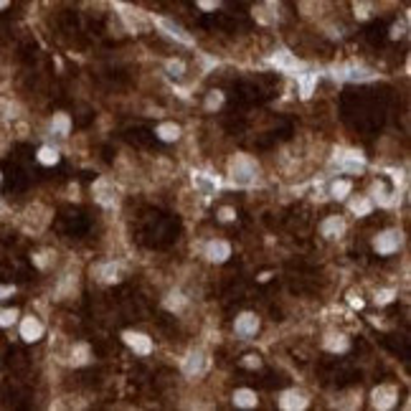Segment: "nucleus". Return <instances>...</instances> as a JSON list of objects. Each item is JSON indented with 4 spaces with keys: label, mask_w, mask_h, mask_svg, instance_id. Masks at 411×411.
<instances>
[{
    "label": "nucleus",
    "mask_w": 411,
    "mask_h": 411,
    "mask_svg": "<svg viewBox=\"0 0 411 411\" xmlns=\"http://www.w3.org/2000/svg\"><path fill=\"white\" fill-rule=\"evenodd\" d=\"M229 175L234 180V185H252L257 180V165H254V160L252 157H246V155H236L231 160V165H229Z\"/></svg>",
    "instance_id": "1"
},
{
    "label": "nucleus",
    "mask_w": 411,
    "mask_h": 411,
    "mask_svg": "<svg viewBox=\"0 0 411 411\" xmlns=\"http://www.w3.org/2000/svg\"><path fill=\"white\" fill-rule=\"evenodd\" d=\"M401 246V231H383L381 236H376L373 241V249L378 254H393Z\"/></svg>",
    "instance_id": "2"
},
{
    "label": "nucleus",
    "mask_w": 411,
    "mask_h": 411,
    "mask_svg": "<svg viewBox=\"0 0 411 411\" xmlns=\"http://www.w3.org/2000/svg\"><path fill=\"white\" fill-rule=\"evenodd\" d=\"M94 198L102 203V206H117V200H119V195H117V188L109 183V180H97L94 183Z\"/></svg>",
    "instance_id": "3"
},
{
    "label": "nucleus",
    "mask_w": 411,
    "mask_h": 411,
    "mask_svg": "<svg viewBox=\"0 0 411 411\" xmlns=\"http://www.w3.org/2000/svg\"><path fill=\"white\" fill-rule=\"evenodd\" d=\"M206 365H209V358H206L200 350H190L185 355V363H183V371L185 376H200L206 371Z\"/></svg>",
    "instance_id": "4"
},
{
    "label": "nucleus",
    "mask_w": 411,
    "mask_h": 411,
    "mask_svg": "<svg viewBox=\"0 0 411 411\" xmlns=\"http://www.w3.org/2000/svg\"><path fill=\"white\" fill-rule=\"evenodd\" d=\"M236 333L239 335H244V338H249V335H254L257 330H259V317L254 315V312H244V315H239L236 317Z\"/></svg>",
    "instance_id": "5"
},
{
    "label": "nucleus",
    "mask_w": 411,
    "mask_h": 411,
    "mask_svg": "<svg viewBox=\"0 0 411 411\" xmlns=\"http://www.w3.org/2000/svg\"><path fill=\"white\" fill-rule=\"evenodd\" d=\"M122 338H125V343H127L135 353H140V355H147V353L152 350V340H150L147 335H142V333H132V330H127Z\"/></svg>",
    "instance_id": "6"
},
{
    "label": "nucleus",
    "mask_w": 411,
    "mask_h": 411,
    "mask_svg": "<svg viewBox=\"0 0 411 411\" xmlns=\"http://www.w3.org/2000/svg\"><path fill=\"white\" fill-rule=\"evenodd\" d=\"M279 406L287 408V411H297V408H305V406H307V398H305V393H300L297 388H290V391L282 393Z\"/></svg>",
    "instance_id": "7"
},
{
    "label": "nucleus",
    "mask_w": 411,
    "mask_h": 411,
    "mask_svg": "<svg viewBox=\"0 0 411 411\" xmlns=\"http://www.w3.org/2000/svg\"><path fill=\"white\" fill-rule=\"evenodd\" d=\"M338 165H340L345 173H360V170L365 168V160H363L360 152H343V155L338 157Z\"/></svg>",
    "instance_id": "8"
},
{
    "label": "nucleus",
    "mask_w": 411,
    "mask_h": 411,
    "mask_svg": "<svg viewBox=\"0 0 411 411\" xmlns=\"http://www.w3.org/2000/svg\"><path fill=\"white\" fill-rule=\"evenodd\" d=\"M206 257H209V262L221 264V262H226L231 257V246L226 241H211L209 246H206Z\"/></svg>",
    "instance_id": "9"
},
{
    "label": "nucleus",
    "mask_w": 411,
    "mask_h": 411,
    "mask_svg": "<svg viewBox=\"0 0 411 411\" xmlns=\"http://www.w3.org/2000/svg\"><path fill=\"white\" fill-rule=\"evenodd\" d=\"M21 335H23V340L36 343L41 335H44V325H41L36 317H23V322H21Z\"/></svg>",
    "instance_id": "10"
},
{
    "label": "nucleus",
    "mask_w": 411,
    "mask_h": 411,
    "mask_svg": "<svg viewBox=\"0 0 411 411\" xmlns=\"http://www.w3.org/2000/svg\"><path fill=\"white\" fill-rule=\"evenodd\" d=\"M396 403V388L393 386H378L373 391V406L376 408H391Z\"/></svg>",
    "instance_id": "11"
},
{
    "label": "nucleus",
    "mask_w": 411,
    "mask_h": 411,
    "mask_svg": "<svg viewBox=\"0 0 411 411\" xmlns=\"http://www.w3.org/2000/svg\"><path fill=\"white\" fill-rule=\"evenodd\" d=\"M320 231H322L325 239H338V236L345 231V221H343L340 216H330V219H325V221H322Z\"/></svg>",
    "instance_id": "12"
},
{
    "label": "nucleus",
    "mask_w": 411,
    "mask_h": 411,
    "mask_svg": "<svg viewBox=\"0 0 411 411\" xmlns=\"http://www.w3.org/2000/svg\"><path fill=\"white\" fill-rule=\"evenodd\" d=\"M272 64L279 66V69H284V71H300V69H302V64H300L292 54H287V51H277L274 59H272Z\"/></svg>",
    "instance_id": "13"
},
{
    "label": "nucleus",
    "mask_w": 411,
    "mask_h": 411,
    "mask_svg": "<svg viewBox=\"0 0 411 411\" xmlns=\"http://www.w3.org/2000/svg\"><path fill=\"white\" fill-rule=\"evenodd\" d=\"M122 18H125L127 28H130V31H135V33H140V31H145V28H147V21H145V18H142V13H137V11L122 8Z\"/></svg>",
    "instance_id": "14"
},
{
    "label": "nucleus",
    "mask_w": 411,
    "mask_h": 411,
    "mask_svg": "<svg viewBox=\"0 0 411 411\" xmlns=\"http://www.w3.org/2000/svg\"><path fill=\"white\" fill-rule=\"evenodd\" d=\"M193 185L203 193V195H211V193H216V188H219V180H214V178H209L206 173H193Z\"/></svg>",
    "instance_id": "15"
},
{
    "label": "nucleus",
    "mask_w": 411,
    "mask_h": 411,
    "mask_svg": "<svg viewBox=\"0 0 411 411\" xmlns=\"http://www.w3.org/2000/svg\"><path fill=\"white\" fill-rule=\"evenodd\" d=\"M234 403L241 408H252V406H257V393L252 388H239L234 393Z\"/></svg>",
    "instance_id": "16"
},
{
    "label": "nucleus",
    "mask_w": 411,
    "mask_h": 411,
    "mask_svg": "<svg viewBox=\"0 0 411 411\" xmlns=\"http://www.w3.org/2000/svg\"><path fill=\"white\" fill-rule=\"evenodd\" d=\"M157 137L165 140V142H175L180 137V127L173 125V122H162V125L157 127Z\"/></svg>",
    "instance_id": "17"
},
{
    "label": "nucleus",
    "mask_w": 411,
    "mask_h": 411,
    "mask_svg": "<svg viewBox=\"0 0 411 411\" xmlns=\"http://www.w3.org/2000/svg\"><path fill=\"white\" fill-rule=\"evenodd\" d=\"M325 348L330 350V353H345V350H348V338H345V335L330 333V335L325 338Z\"/></svg>",
    "instance_id": "18"
},
{
    "label": "nucleus",
    "mask_w": 411,
    "mask_h": 411,
    "mask_svg": "<svg viewBox=\"0 0 411 411\" xmlns=\"http://www.w3.org/2000/svg\"><path fill=\"white\" fill-rule=\"evenodd\" d=\"M157 23H160V28H165V31H168L173 38H178L180 44H190V36H188V33H185L180 26H175V23H170V21H165V18H162V21H157Z\"/></svg>",
    "instance_id": "19"
},
{
    "label": "nucleus",
    "mask_w": 411,
    "mask_h": 411,
    "mask_svg": "<svg viewBox=\"0 0 411 411\" xmlns=\"http://www.w3.org/2000/svg\"><path fill=\"white\" fill-rule=\"evenodd\" d=\"M99 279H102V282H107V284L117 282V279H119V267H117L114 262L102 264V269H99Z\"/></svg>",
    "instance_id": "20"
},
{
    "label": "nucleus",
    "mask_w": 411,
    "mask_h": 411,
    "mask_svg": "<svg viewBox=\"0 0 411 411\" xmlns=\"http://www.w3.org/2000/svg\"><path fill=\"white\" fill-rule=\"evenodd\" d=\"M89 360V345H76L74 350H71V365H84Z\"/></svg>",
    "instance_id": "21"
},
{
    "label": "nucleus",
    "mask_w": 411,
    "mask_h": 411,
    "mask_svg": "<svg viewBox=\"0 0 411 411\" xmlns=\"http://www.w3.org/2000/svg\"><path fill=\"white\" fill-rule=\"evenodd\" d=\"M69 127H71V122H69V117L66 114H56L54 117V122H51V130L56 132V135H69Z\"/></svg>",
    "instance_id": "22"
},
{
    "label": "nucleus",
    "mask_w": 411,
    "mask_h": 411,
    "mask_svg": "<svg viewBox=\"0 0 411 411\" xmlns=\"http://www.w3.org/2000/svg\"><path fill=\"white\" fill-rule=\"evenodd\" d=\"M315 84H317V74H307V76L300 79V94H302V99H307L312 94Z\"/></svg>",
    "instance_id": "23"
},
{
    "label": "nucleus",
    "mask_w": 411,
    "mask_h": 411,
    "mask_svg": "<svg viewBox=\"0 0 411 411\" xmlns=\"http://www.w3.org/2000/svg\"><path fill=\"white\" fill-rule=\"evenodd\" d=\"M165 307H168L170 312H180V310L185 307V297H183L180 292H170L168 300H165Z\"/></svg>",
    "instance_id": "24"
},
{
    "label": "nucleus",
    "mask_w": 411,
    "mask_h": 411,
    "mask_svg": "<svg viewBox=\"0 0 411 411\" xmlns=\"http://www.w3.org/2000/svg\"><path fill=\"white\" fill-rule=\"evenodd\" d=\"M345 79H350V81H365V79H373V71H368V69H355V66H350L348 69V74H343Z\"/></svg>",
    "instance_id": "25"
},
{
    "label": "nucleus",
    "mask_w": 411,
    "mask_h": 411,
    "mask_svg": "<svg viewBox=\"0 0 411 411\" xmlns=\"http://www.w3.org/2000/svg\"><path fill=\"white\" fill-rule=\"evenodd\" d=\"M38 160L44 162V165H56V162H59V152L54 147H41L38 150Z\"/></svg>",
    "instance_id": "26"
},
{
    "label": "nucleus",
    "mask_w": 411,
    "mask_h": 411,
    "mask_svg": "<svg viewBox=\"0 0 411 411\" xmlns=\"http://www.w3.org/2000/svg\"><path fill=\"white\" fill-rule=\"evenodd\" d=\"M350 211L358 214V216H365L368 211H371V200H368V198H358V200H353V203H350Z\"/></svg>",
    "instance_id": "27"
},
{
    "label": "nucleus",
    "mask_w": 411,
    "mask_h": 411,
    "mask_svg": "<svg viewBox=\"0 0 411 411\" xmlns=\"http://www.w3.org/2000/svg\"><path fill=\"white\" fill-rule=\"evenodd\" d=\"M348 193H350V183L348 180H335L333 183V195L335 198H345Z\"/></svg>",
    "instance_id": "28"
},
{
    "label": "nucleus",
    "mask_w": 411,
    "mask_h": 411,
    "mask_svg": "<svg viewBox=\"0 0 411 411\" xmlns=\"http://www.w3.org/2000/svg\"><path fill=\"white\" fill-rule=\"evenodd\" d=\"M18 317V310H0V327H8L13 325Z\"/></svg>",
    "instance_id": "29"
},
{
    "label": "nucleus",
    "mask_w": 411,
    "mask_h": 411,
    "mask_svg": "<svg viewBox=\"0 0 411 411\" xmlns=\"http://www.w3.org/2000/svg\"><path fill=\"white\" fill-rule=\"evenodd\" d=\"M183 71H185L183 61H168V74L170 76H183Z\"/></svg>",
    "instance_id": "30"
},
{
    "label": "nucleus",
    "mask_w": 411,
    "mask_h": 411,
    "mask_svg": "<svg viewBox=\"0 0 411 411\" xmlns=\"http://www.w3.org/2000/svg\"><path fill=\"white\" fill-rule=\"evenodd\" d=\"M221 102H224V94H221V92H211V97L206 99V107H209V109H216V107H221Z\"/></svg>",
    "instance_id": "31"
},
{
    "label": "nucleus",
    "mask_w": 411,
    "mask_h": 411,
    "mask_svg": "<svg viewBox=\"0 0 411 411\" xmlns=\"http://www.w3.org/2000/svg\"><path fill=\"white\" fill-rule=\"evenodd\" d=\"M244 365H246V368H259L262 360H259V355H246V358H244Z\"/></svg>",
    "instance_id": "32"
},
{
    "label": "nucleus",
    "mask_w": 411,
    "mask_h": 411,
    "mask_svg": "<svg viewBox=\"0 0 411 411\" xmlns=\"http://www.w3.org/2000/svg\"><path fill=\"white\" fill-rule=\"evenodd\" d=\"M16 292V287L13 284H0V300H6V297H11Z\"/></svg>",
    "instance_id": "33"
},
{
    "label": "nucleus",
    "mask_w": 411,
    "mask_h": 411,
    "mask_svg": "<svg viewBox=\"0 0 411 411\" xmlns=\"http://www.w3.org/2000/svg\"><path fill=\"white\" fill-rule=\"evenodd\" d=\"M393 300V292L391 290H383V292H378V297H376V302H381V305H386V302H391Z\"/></svg>",
    "instance_id": "34"
},
{
    "label": "nucleus",
    "mask_w": 411,
    "mask_h": 411,
    "mask_svg": "<svg viewBox=\"0 0 411 411\" xmlns=\"http://www.w3.org/2000/svg\"><path fill=\"white\" fill-rule=\"evenodd\" d=\"M198 6H200L203 11H214V8L219 6V0H198Z\"/></svg>",
    "instance_id": "35"
},
{
    "label": "nucleus",
    "mask_w": 411,
    "mask_h": 411,
    "mask_svg": "<svg viewBox=\"0 0 411 411\" xmlns=\"http://www.w3.org/2000/svg\"><path fill=\"white\" fill-rule=\"evenodd\" d=\"M219 219H221V221H231V219H234V209H221V211H219Z\"/></svg>",
    "instance_id": "36"
},
{
    "label": "nucleus",
    "mask_w": 411,
    "mask_h": 411,
    "mask_svg": "<svg viewBox=\"0 0 411 411\" xmlns=\"http://www.w3.org/2000/svg\"><path fill=\"white\" fill-rule=\"evenodd\" d=\"M401 31H403L401 26H393V31H391V36H393V38H398V36H401Z\"/></svg>",
    "instance_id": "37"
},
{
    "label": "nucleus",
    "mask_w": 411,
    "mask_h": 411,
    "mask_svg": "<svg viewBox=\"0 0 411 411\" xmlns=\"http://www.w3.org/2000/svg\"><path fill=\"white\" fill-rule=\"evenodd\" d=\"M350 305H353V307H363V300H358V297H353V300H350Z\"/></svg>",
    "instance_id": "38"
},
{
    "label": "nucleus",
    "mask_w": 411,
    "mask_h": 411,
    "mask_svg": "<svg viewBox=\"0 0 411 411\" xmlns=\"http://www.w3.org/2000/svg\"><path fill=\"white\" fill-rule=\"evenodd\" d=\"M8 6V0H0V8H6Z\"/></svg>",
    "instance_id": "39"
}]
</instances>
